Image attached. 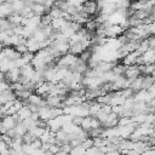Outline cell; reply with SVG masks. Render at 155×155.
<instances>
[]
</instances>
